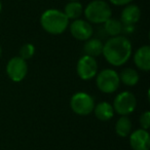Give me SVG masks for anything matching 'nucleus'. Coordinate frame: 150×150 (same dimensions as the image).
I'll return each mask as SVG.
<instances>
[{
    "label": "nucleus",
    "instance_id": "1",
    "mask_svg": "<svg viewBox=\"0 0 150 150\" xmlns=\"http://www.w3.org/2000/svg\"><path fill=\"white\" fill-rule=\"evenodd\" d=\"M102 54L112 66H122L132 56V43L125 36L111 37L103 45Z\"/></svg>",
    "mask_w": 150,
    "mask_h": 150
},
{
    "label": "nucleus",
    "instance_id": "2",
    "mask_svg": "<svg viewBox=\"0 0 150 150\" xmlns=\"http://www.w3.org/2000/svg\"><path fill=\"white\" fill-rule=\"evenodd\" d=\"M42 29L52 35L64 33L69 26V20L63 11L56 8L46 9L40 17Z\"/></svg>",
    "mask_w": 150,
    "mask_h": 150
},
{
    "label": "nucleus",
    "instance_id": "3",
    "mask_svg": "<svg viewBox=\"0 0 150 150\" xmlns=\"http://www.w3.org/2000/svg\"><path fill=\"white\" fill-rule=\"evenodd\" d=\"M112 16V11L108 2L104 0H94L84 8V17L94 24H104Z\"/></svg>",
    "mask_w": 150,
    "mask_h": 150
},
{
    "label": "nucleus",
    "instance_id": "4",
    "mask_svg": "<svg viewBox=\"0 0 150 150\" xmlns=\"http://www.w3.org/2000/svg\"><path fill=\"white\" fill-rule=\"evenodd\" d=\"M118 73L113 69H104L96 75L97 88L104 94H112L119 88Z\"/></svg>",
    "mask_w": 150,
    "mask_h": 150
},
{
    "label": "nucleus",
    "instance_id": "5",
    "mask_svg": "<svg viewBox=\"0 0 150 150\" xmlns=\"http://www.w3.org/2000/svg\"><path fill=\"white\" fill-rule=\"evenodd\" d=\"M70 107L74 113L80 116H86L94 111L95 100L90 94L79 92L71 97Z\"/></svg>",
    "mask_w": 150,
    "mask_h": 150
},
{
    "label": "nucleus",
    "instance_id": "6",
    "mask_svg": "<svg viewBox=\"0 0 150 150\" xmlns=\"http://www.w3.org/2000/svg\"><path fill=\"white\" fill-rule=\"evenodd\" d=\"M137 106V100L133 93L131 92H121L115 97L113 102V109L114 112L121 116H127L133 113Z\"/></svg>",
    "mask_w": 150,
    "mask_h": 150
},
{
    "label": "nucleus",
    "instance_id": "7",
    "mask_svg": "<svg viewBox=\"0 0 150 150\" xmlns=\"http://www.w3.org/2000/svg\"><path fill=\"white\" fill-rule=\"evenodd\" d=\"M76 72L82 80H91L98 73V63L96 59L90 56H82L76 65Z\"/></svg>",
    "mask_w": 150,
    "mask_h": 150
},
{
    "label": "nucleus",
    "instance_id": "8",
    "mask_svg": "<svg viewBox=\"0 0 150 150\" xmlns=\"http://www.w3.org/2000/svg\"><path fill=\"white\" fill-rule=\"evenodd\" d=\"M7 76L13 82H20L26 77L28 73L27 61L20 57H13L7 62L6 65Z\"/></svg>",
    "mask_w": 150,
    "mask_h": 150
},
{
    "label": "nucleus",
    "instance_id": "9",
    "mask_svg": "<svg viewBox=\"0 0 150 150\" xmlns=\"http://www.w3.org/2000/svg\"><path fill=\"white\" fill-rule=\"evenodd\" d=\"M70 33L75 39L80 40V41H86V40L92 38L94 30L93 27L88 21H84L81 19L74 20L70 26Z\"/></svg>",
    "mask_w": 150,
    "mask_h": 150
},
{
    "label": "nucleus",
    "instance_id": "10",
    "mask_svg": "<svg viewBox=\"0 0 150 150\" xmlns=\"http://www.w3.org/2000/svg\"><path fill=\"white\" fill-rule=\"evenodd\" d=\"M129 145L133 150H149L150 136L148 131L139 129L129 134Z\"/></svg>",
    "mask_w": 150,
    "mask_h": 150
},
{
    "label": "nucleus",
    "instance_id": "11",
    "mask_svg": "<svg viewBox=\"0 0 150 150\" xmlns=\"http://www.w3.org/2000/svg\"><path fill=\"white\" fill-rule=\"evenodd\" d=\"M141 17V11L139 6L135 4H127L122 9L120 15V22L122 28H132L138 23Z\"/></svg>",
    "mask_w": 150,
    "mask_h": 150
},
{
    "label": "nucleus",
    "instance_id": "12",
    "mask_svg": "<svg viewBox=\"0 0 150 150\" xmlns=\"http://www.w3.org/2000/svg\"><path fill=\"white\" fill-rule=\"evenodd\" d=\"M134 63L136 67L142 71L150 70V46L143 45L136 50L134 54Z\"/></svg>",
    "mask_w": 150,
    "mask_h": 150
},
{
    "label": "nucleus",
    "instance_id": "13",
    "mask_svg": "<svg viewBox=\"0 0 150 150\" xmlns=\"http://www.w3.org/2000/svg\"><path fill=\"white\" fill-rule=\"evenodd\" d=\"M93 112L95 113L96 117L101 121H108L114 116V109L112 105L108 102H101L95 105Z\"/></svg>",
    "mask_w": 150,
    "mask_h": 150
},
{
    "label": "nucleus",
    "instance_id": "14",
    "mask_svg": "<svg viewBox=\"0 0 150 150\" xmlns=\"http://www.w3.org/2000/svg\"><path fill=\"white\" fill-rule=\"evenodd\" d=\"M103 43L101 40L97 39V38H90V39L86 40L83 45V52L86 56H90L93 58L99 57L102 54L103 52Z\"/></svg>",
    "mask_w": 150,
    "mask_h": 150
},
{
    "label": "nucleus",
    "instance_id": "15",
    "mask_svg": "<svg viewBox=\"0 0 150 150\" xmlns=\"http://www.w3.org/2000/svg\"><path fill=\"white\" fill-rule=\"evenodd\" d=\"M119 81L122 82L125 86H134L139 82V74L138 72L133 68H125L118 74Z\"/></svg>",
    "mask_w": 150,
    "mask_h": 150
},
{
    "label": "nucleus",
    "instance_id": "16",
    "mask_svg": "<svg viewBox=\"0 0 150 150\" xmlns=\"http://www.w3.org/2000/svg\"><path fill=\"white\" fill-rule=\"evenodd\" d=\"M63 13H65L68 20H77L80 18V16L83 13V7L81 3L78 1H70L65 5V8Z\"/></svg>",
    "mask_w": 150,
    "mask_h": 150
},
{
    "label": "nucleus",
    "instance_id": "17",
    "mask_svg": "<svg viewBox=\"0 0 150 150\" xmlns=\"http://www.w3.org/2000/svg\"><path fill=\"white\" fill-rule=\"evenodd\" d=\"M132 121L127 116H120L115 123V133L121 138H125L132 133Z\"/></svg>",
    "mask_w": 150,
    "mask_h": 150
},
{
    "label": "nucleus",
    "instance_id": "18",
    "mask_svg": "<svg viewBox=\"0 0 150 150\" xmlns=\"http://www.w3.org/2000/svg\"><path fill=\"white\" fill-rule=\"evenodd\" d=\"M104 29L106 31V33L108 35H110L111 37L120 35V33L123 31L121 22L116 19H112V18L107 20L104 23Z\"/></svg>",
    "mask_w": 150,
    "mask_h": 150
},
{
    "label": "nucleus",
    "instance_id": "19",
    "mask_svg": "<svg viewBox=\"0 0 150 150\" xmlns=\"http://www.w3.org/2000/svg\"><path fill=\"white\" fill-rule=\"evenodd\" d=\"M35 54V46L32 43H26L20 50V54L19 57L22 58L23 60L28 61L30 59H32Z\"/></svg>",
    "mask_w": 150,
    "mask_h": 150
},
{
    "label": "nucleus",
    "instance_id": "20",
    "mask_svg": "<svg viewBox=\"0 0 150 150\" xmlns=\"http://www.w3.org/2000/svg\"><path fill=\"white\" fill-rule=\"evenodd\" d=\"M140 125H141V129H146L148 131L150 127V112L149 111H145L144 113H142L141 116H140Z\"/></svg>",
    "mask_w": 150,
    "mask_h": 150
},
{
    "label": "nucleus",
    "instance_id": "21",
    "mask_svg": "<svg viewBox=\"0 0 150 150\" xmlns=\"http://www.w3.org/2000/svg\"><path fill=\"white\" fill-rule=\"evenodd\" d=\"M133 0H109V2L112 3L117 6H122V5H127L132 2Z\"/></svg>",
    "mask_w": 150,
    "mask_h": 150
},
{
    "label": "nucleus",
    "instance_id": "22",
    "mask_svg": "<svg viewBox=\"0 0 150 150\" xmlns=\"http://www.w3.org/2000/svg\"><path fill=\"white\" fill-rule=\"evenodd\" d=\"M1 11H2V3L0 1V13H1Z\"/></svg>",
    "mask_w": 150,
    "mask_h": 150
},
{
    "label": "nucleus",
    "instance_id": "23",
    "mask_svg": "<svg viewBox=\"0 0 150 150\" xmlns=\"http://www.w3.org/2000/svg\"><path fill=\"white\" fill-rule=\"evenodd\" d=\"M1 54H2V47L0 45V57H1Z\"/></svg>",
    "mask_w": 150,
    "mask_h": 150
},
{
    "label": "nucleus",
    "instance_id": "24",
    "mask_svg": "<svg viewBox=\"0 0 150 150\" xmlns=\"http://www.w3.org/2000/svg\"><path fill=\"white\" fill-rule=\"evenodd\" d=\"M70 1H77V0H70Z\"/></svg>",
    "mask_w": 150,
    "mask_h": 150
}]
</instances>
